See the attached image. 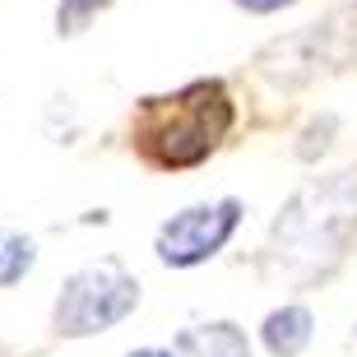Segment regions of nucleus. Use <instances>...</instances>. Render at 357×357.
Returning a JSON list of instances; mask_svg holds the SVG:
<instances>
[{"label": "nucleus", "mask_w": 357, "mask_h": 357, "mask_svg": "<svg viewBox=\"0 0 357 357\" xmlns=\"http://www.w3.org/2000/svg\"><path fill=\"white\" fill-rule=\"evenodd\" d=\"M241 10H251V14H269V10H283V5H292V0H237Z\"/></svg>", "instance_id": "1a4fd4ad"}, {"label": "nucleus", "mask_w": 357, "mask_h": 357, "mask_svg": "<svg viewBox=\"0 0 357 357\" xmlns=\"http://www.w3.org/2000/svg\"><path fill=\"white\" fill-rule=\"evenodd\" d=\"M172 357H251V344L232 320H213V325H195V330L176 334Z\"/></svg>", "instance_id": "39448f33"}, {"label": "nucleus", "mask_w": 357, "mask_h": 357, "mask_svg": "<svg viewBox=\"0 0 357 357\" xmlns=\"http://www.w3.org/2000/svg\"><path fill=\"white\" fill-rule=\"evenodd\" d=\"M130 357H172V353H158V348H139V353H130Z\"/></svg>", "instance_id": "9d476101"}, {"label": "nucleus", "mask_w": 357, "mask_h": 357, "mask_svg": "<svg viewBox=\"0 0 357 357\" xmlns=\"http://www.w3.org/2000/svg\"><path fill=\"white\" fill-rule=\"evenodd\" d=\"M357 218V190L353 181H330L325 190L311 185L292 199V209L278 223V255H306L316 265V255H334L344 241L348 223Z\"/></svg>", "instance_id": "f03ea898"}, {"label": "nucleus", "mask_w": 357, "mask_h": 357, "mask_svg": "<svg viewBox=\"0 0 357 357\" xmlns=\"http://www.w3.org/2000/svg\"><path fill=\"white\" fill-rule=\"evenodd\" d=\"M241 218L237 199H218V204H195V209L176 213L172 223L158 232V255L167 265H199L213 251H223V241L232 237V227Z\"/></svg>", "instance_id": "20e7f679"}, {"label": "nucleus", "mask_w": 357, "mask_h": 357, "mask_svg": "<svg viewBox=\"0 0 357 357\" xmlns=\"http://www.w3.org/2000/svg\"><path fill=\"white\" fill-rule=\"evenodd\" d=\"M232 98L218 79H195L167 98H149L135 116V149L153 167H195L223 144Z\"/></svg>", "instance_id": "f257e3e1"}, {"label": "nucleus", "mask_w": 357, "mask_h": 357, "mask_svg": "<svg viewBox=\"0 0 357 357\" xmlns=\"http://www.w3.org/2000/svg\"><path fill=\"white\" fill-rule=\"evenodd\" d=\"M93 5H102V0H70L66 10H61V33H79V19L93 10Z\"/></svg>", "instance_id": "6e6552de"}, {"label": "nucleus", "mask_w": 357, "mask_h": 357, "mask_svg": "<svg viewBox=\"0 0 357 357\" xmlns=\"http://www.w3.org/2000/svg\"><path fill=\"white\" fill-rule=\"evenodd\" d=\"M265 344L274 357H297L306 344H311V311L302 306H283L265 320Z\"/></svg>", "instance_id": "423d86ee"}, {"label": "nucleus", "mask_w": 357, "mask_h": 357, "mask_svg": "<svg viewBox=\"0 0 357 357\" xmlns=\"http://www.w3.org/2000/svg\"><path fill=\"white\" fill-rule=\"evenodd\" d=\"M33 269V241L0 227V283H19Z\"/></svg>", "instance_id": "0eeeda50"}, {"label": "nucleus", "mask_w": 357, "mask_h": 357, "mask_svg": "<svg viewBox=\"0 0 357 357\" xmlns=\"http://www.w3.org/2000/svg\"><path fill=\"white\" fill-rule=\"evenodd\" d=\"M139 302V283H135L116 260L89 265L66 283L61 302H56V330L61 334H98L126 320Z\"/></svg>", "instance_id": "7ed1b4c3"}]
</instances>
